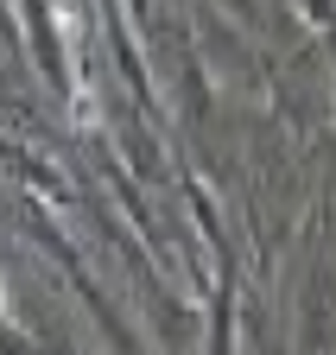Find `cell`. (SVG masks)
<instances>
[{"label": "cell", "mask_w": 336, "mask_h": 355, "mask_svg": "<svg viewBox=\"0 0 336 355\" xmlns=\"http://www.w3.org/2000/svg\"><path fill=\"white\" fill-rule=\"evenodd\" d=\"M0 311H7V292H0Z\"/></svg>", "instance_id": "obj_1"}]
</instances>
